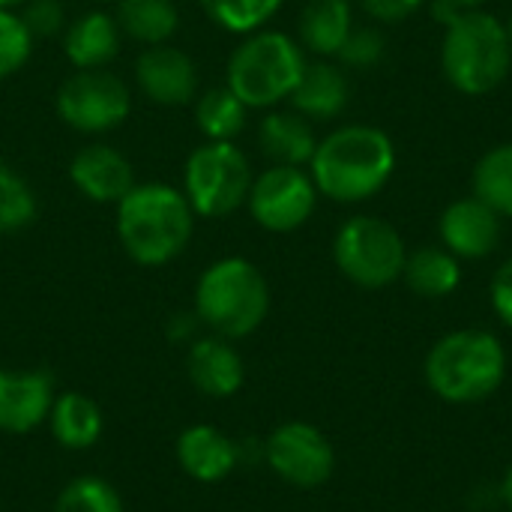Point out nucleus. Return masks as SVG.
<instances>
[{"instance_id": "obj_2", "label": "nucleus", "mask_w": 512, "mask_h": 512, "mask_svg": "<svg viewBox=\"0 0 512 512\" xmlns=\"http://www.w3.org/2000/svg\"><path fill=\"white\" fill-rule=\"evenodd\" d=\"M195 234V210L183 189L168 183H135L117 204V237L141 267L174 261Z\"/></svg>"}, {"instance_id": "obj_9", "label": "nucleus", "mask_w": 512, "mask_h": 512, "mask_svg": "<svg viewBox=\"0 0 512 512\" xmlns=\"http://www.w3.org/2000/svg\"><path fill=\"white\" fill-rule=\"evenodd\" d=\"M129 111V84L108 69H78L57 90L60 120L84 135H102L123 126Z\"/></svg>"}, {"instance_id": "obj_23", "label": "nucleus", "mask_w": 512, "mask_h": 512, "mask_svg": "<svg viewBox=\"0 0 512 512\" xmlns=\"http://www.w3.org/2000/svg\"><path fill=\"white\" fill-rule=\"evenodd\" d=\"M51 435L66 450H87L102 435V411L84 393H63L51 405Z\"/></svg>"}, {"instance_id": "obj_32", "label": "nucleus", "mask_w": 512, "mask_h": 512, "mask_svg": "<svg viewBox=\"0 0 512 512\" xmlns=\"http://www.w3.org/2000/svg\"><path fill=\"white\" fill-rule=\"evenodd\" d=\"M18 15L33 39L57 36L66 30V9L60 0H27Z\"/></svg>"}, {"instance_id": "obj_33", "label": "nucleus", "mask_w": 512, "mask_h": 512, "mask_svg": "<svg viewBox=\"0 0 512 512\" xmlns=\"http://www.w3.org/2000/svg\"><path fill=\"white\" fill-rule=\"evenodd\" d=\"M492 306H495L498 318L507 327H512V258H507L498 267V273L492 279Z\"/></svg>"}, {"instance_id": "obj_1", "label": "nucleus", "mask_w": 512, "mask_h": 512, "mask_svg": "<svg viewBox=\"0 0 512 512\" xmlns=\"http://www.w3.org/2000/svg\"><path fill=\"white\" fill-rule=\"evenodd\" d=\"M318 195L357 204L378 195L396 171V147L375 126H342L318 141L309 162Z\"/></svg>"}, {"instance_id": "obj_29", "label": "nucleus", "mask_w": 512, "mask_h": 512, "mask_svg": "<svg viewBox=\"0 0 512 512\" xmlns=\"http://www.w3.org/2000/svg\"><path fill=\"white\" fill-rule=\"evenodd\" d=\"M54 512H123V501L105 480L78 477L60 492Z\"/></svg>"}, {"instance_id": "obj_4", "label": "nucleus", "mask_w": 512, "mask_h": 512, "mask_svg": "<svg viewBox=\"0 0 512 512\" xmlns=\"http://www.w3.org/2000/svg\"><path fill=\"white\" fill-rule=\"evenodd\" d=\"M195 312L222 339L255 333L270 312L264 273L246 258H222L210 264L195 288Z\"/></svg>"}, {"instance_id": "obj_26", "label": "nucleus", "mask_w": 512, "mask_h": 512, "mask_svg": "<svg viewBox=\"0 0 512 512\" xmlns=\"http://www.w3.org/2000/svg\"><path fill=\"white\" fill-rule=\"evenodd\" d=\"M474 195L498 216H512V141L492 147L474 168Z\"/></svg>"}, {"instance_id": "obj_15", "label": "nucleus", "mask_w": 512, "mask_h": 512, "mask_svg": "<svg viewBox=\"0 0 512 512\" xmlns=\"http://www.w3.org/2000/svg\"><path fill=\"white\" fill-rule=\"evenodd\" d=\"M51 405L54 381L45 372H0V432H33L48 420Z\"/></svg>"}, {"instance_id": "obj_20", "label": "nucleus", "mask_w": 512, "mask_h": 512, "mask_svg": "<svg viewBox=\"0 0 512 512\" xmlns=\"http://www.w3.org/2000/svg\"><path fill=\"white\" fill-rule=\"evenodd\" d=\"M258 144H261V153L273 165L303 168L315 156L318 135H315L312 123L303 114H297V111H270L258 126Z\"/></svg>"}, {"instance_id": "obj_17", "label": "nucleus", "mask_w": 512, "mask_h": 512, "mask_svg": "<svg viewBox=\"0 0 512 512\" xmlns=\"http://www.w3.org/2000/svg\"><path fill=\"white\" fill-rule=\"evenodd\" d=\"M189 378L192 384L213 399H228L243 387L246 369L240 354L222 339V336H210V339H198L189 351L186 360Z\"/></svg>"}, {"instance_id": "obj_19", "label": "nucleus", "mask_w": 512, "mask_h": 512, "mask_svg": "<svg viewBox=\"0 0 512 512\" xmlns=\"http://www.w3.org/2000/svg\"><path fill=\"white\" fill-rule=\"evenodd\" d=\"M348 96L351 87L342 66L318 60V63H306L303 78L291 93V105L306 120H333L345 111Z\"/></svg>"}, {"instance_id": "obj_14", "label": "nucleus", "mask_w": 512, "mask_h": 512, "mask_svg": "<svg viewBox=\"0 0 512 512\" xmlns=\"http://www.w3.org/2000/svg\"><path fill=\"white\" fill-rule=\"evenodd\" d=\"M438 231L447 252H453L456 258L480 261L492 255L501 243V216L477 195L459 198L441 213Z\"/></svg>"}, {"instance_id": "obj_30", "label": "nucleus", "mask_w": 512, "mask_h": 512, "mask_svg": "<svg viewBox=\"0 0 512 512\" xmlns=\"http://www.w3.org/2000/svg\"><path fill=\"white\" fill-rule=\"evenodd\" d=\"M33 36L15 9H0V78L15 75L33 54Z\"/></svg>"}, {"instance_id": "obj_24", "label": "nucleus", "mask_w": 512, "mask_h": 512, "mask_svg": "<svg viewBox=\"0 0 512 512\" xmlns=\"http://www.w3.org/2000/svg\"><path fill=\"white\" fill-rule=\"evenodd\" d=\"M402 279L408 282V288L414 294L438 300V297H450L459 288L462 264L453 252L426 246V249H417L405 258Z\"/></svg>"}, {"instance_id": "obj_3", "label": "nucleus", "mask_w": 512, "mask_h": 512, "mask_svg": "<svg viewBox=\"0 0 512 512\" xmlns=\"http://www.w3.org/2000/svg\"><path fill=\"white\" fill-rule=\"evenodd\" d=\"M507 375V351L486 330H456L438 339L426 357L432 393L450 405H477L489 399Z\"/></svg>"}, {"instance_id": "obj_39", "label": "nucleus", "mask_w": 512, "mask_h": 512, "mask_svg": "<svg viewBox=\"0 0 512 512\" xmlns=\"http://www.w3.org/2000/svg\"><path fill=\"white\" fill-rule=\"evenodd\" d=\"M96 3H108V0H96Z\"/></svg>"}, {"instance_id": "obj_10", "label": "nucleus", "mask_w": 512, "mask_h": 512, "mask_svg": "<svg viewBox=\"0 0 512 512\" xmlns=\"http://www.w3.org/2000/svg\"><path fill=\"white\" fill-rule=\"evenodd\" d=\"M249 213L252 219L273 231V234H288L297 231L300 225L309 222L318 204V186L312 174L294 165H270L252 180L249 189Z\"/></svg>"}, {"instance_id": "obj_22", "label": "nucleus", "mask_w": 512, "mask_h": 512, "mask_svg": "<svg viewBox=\"0 0 512 512\" xmlns=\"http://www.w3.org/2000/svg\"><path fill=\"white\" fill-rule=\"evenodd\" d=\"M114 21L123 36L138 45H162L180 27V9L174 0H117Z\"/></svg>"}, {"instance_id": "obj_36", "label": "nucleus", "mask_w": 512, "mask_h": 512, "mask_svg": "<svg viewBox=\"0 0 512 512\" xmlns=\"http://www.w3.org/2000/svg\"><path fill=\"white\" fill-rule=\"evenodd\" d=\"M501 498H504V504H507V507H510V512H512V465L507 468L504 480H501Z\"/></svg>"}, {"instance_id": "obj_31", "label": "nucleus", "mask_w": 512, "mask_h": 512, "mask_svg": "<svg viewBox=\"0 0 512 512\" xmlns=\"http://www.w3.org/2000/svg\"><path fill=\"white\" fill-rule=\"evenodd\" d=\"M384 33L378 27H351L345 45L339 48V60L345 66H354V69H366V66H375L381 57H384Z\"/></svg>"}, {"instance_id": "obj_35", "label": "nucleus", "mask_w": 512, "mask_h": 512, "mask_svg": "<svg viewBox=\"0 0 512 512\" xmlns=\"http://www.w3.org/2000/svg\"><path fill=\"white\" fill-rule=\"evenodd\" d=\"M486 0H432V15L441 21V24H450L456 21L459 15L465 12H477Z\"/></svg>"}, {"instance_id": "obj_28", "label": "nucleus", "mask_w": 512, "mask_h": 512, "mask_svg": "<svg viewBox=\"0 0 512 512\" xmlns=\"http://www.w3.org/2000/svg\"><path fill=\"white\" fill-rule=\"evenodd\" d=\"M285 0H201L210 21L225 27L228 33H255L261 30Z\"/></svg>"}, {"instance_id": "obj_6", "label": "nucleus", "mask_w": 512, "mask_h": 512, "mask_svg": "<svg viewBox=\"0 0 512 512\" xmlns=\"http://www.w3.org/2000/svg\"><path fill=\"white\" fill-rule=\"evenodd\" d=\"M441 66L447 81L468 96L495 90L512 66V45L507 24L477 9L447 24L441 42Z\"/></svg>"}, {"instance_id": "obj_11", "label": "nucleus", "mask_w": 512, "mask_h": 512, "mask_svg": "<svg viewBox=\"0 0 512 512\" xmlns=\"http://www.w3.org/2000/svg\"><path fill=\"white\" fill-rule=\"evenodd\" d=\"M267 465L282 477L285 483L297 489H318L333 477L336 468V453L327 441V435L309 423L291 420L279 426L267 444Z\"/></svg>"}, {"instance_id": "obj_34", "label": "nucleus", "mask_w": 512, "mask_h": 512, "mask_svg": "<svg viewBox=\"0 0 512 512\" xmlns=\"http://www.w3.org/2000/svg\"><path fill=\"white\" fill-rule=\"evenodd\" d=\"M426 0H363V9L375 18V21H402L408 15H414Z\"/></svg>"}, {"instance_id": "obj_38", "label": "nucleus", "mask_w": 512, "mask_h": 512, "mask_svg": "<svg viewBox=\"0 0 512 512\" xmlns=\"http://www.w3.org/2000/svg\"><path fill=\"white\" fill-rule=\"evenodd\" d=\"M507 33H510V45H512V15H510V24H507Z\"/></svg>"}, {"instance_id": "obj_7", "label": "nucleus", "mask_w": 512, "mask_h": 512, "mask_svg": "<svg viewBox=\"0 0 512 512\" xmlns=\"http://www.w3.org/2000/svg\"><path fill=\"white\" fill-rule=\"evenodd\" d=\"M252 180V165L234 141H204L183 165V195L204 219H225L240 210Z\"/></svg>"}, {"instance_id": "obj_5", "label": "nucleus", "mask_w": 512, "mask_h": 512, "mask_svg": "<svg viewBox=\"0 0 512 512\" xmlns=\"http://www.w3.org/2000/svg\"><path fill=\"white\" fill-rule=\"evenodd\" d=\"M306 54L297 39L282 30H255L234 48L228 60V87L234 96L252 108H276L291 99L297 81L303 78Z\"/></svg>"}, {"instance_id": "obj_21", "label": "nucleus", "mask_w": 512, "mask_h": 512, "mask_svg": "<svg viewBox=\"0 0 512 512\" xmlns=\"http://www.w3.org/2000/svg\"><path fill=\"white\" fill-rule=\"evenodd\" d=\"M354 27L348 0H309L300 12V45L318 57H336Z\"/></svg>"}, {"instance_id": "obj_27", "label": "nucleus", "mask_w": 512, "mask_h": 512, "mask_svg": "<svg viewBox=\"0 0 512 512\" xmlns=\"http://www.w3.org/2000/svg\"><path fill=\"white\" fill-rule=\"evenodd\" d=\"M36 207L30 183L0 159V237L24 231L36 219Z\"/></svg>"}, {"instance_id": "obj_13", "label": "nucleus", "mask_w": 512, "mask_h": 512, "mask_svg": "<svg viewBox=\"0 0 512 512\" xmlns=\"http://www.w3.org/2000/svg\"><path fill=\"white\" fill-rule=\"evenodd\" d=\"M69 180L96 204H120L135 186L132 162L111 144H87L69 162Z\"/></svg>"}, {"instance_id": "obj_16", "label": "nucleus", "mask_w": 512, "mask_h": 512, "mask_svg": "<svg viewBox=\"0 0 512 512\" xmlns=\"http://www.w3.org/2000/svg\"><path fill=\"white\" fill-rule=\"evenodd\" d=\"M123 33L111 12L93 9L63 30V54L75 69H105L120 54Z\"/></svg>"}, {"instance_id": "obj_18", "label": "nucleus", "mask_w": 512, "mask_h": 512, "mask_svg": "<svg viewBox=\"0 0 512 512\" xmlns=\"http://www.w3.org/2000/svg\"><path fill=\"white\" fill-rule=\"evenodd\" d=\"M177 459L180 468L198 480V483H219L237 468V444L213 429V426H192L180 435L177 441Z\"/></svg>"}, {"instance_id": "obj_12", "label": "nucleus", "mask_w": 512, "mask_h": 512, "mask_svg": "<svg viewBox=\"0 0 512 512\" xmlns=\"http://www.w3.org/2000/svg\"><path fill=\"white\" fill-rule=\"evenodd\" d=\"M135 84L153 105L180 108L198 93V66L171 42L147 45L135 60Z\"/></svg>"}, {"instance_id": "obj_37", "label": "nucleus", "mask_w": 512, "mask_h": 512, "mask_svg": "<svg viewBox=\"0 0 512 512\" xmlns=\"http://www.w3.org/2000/svg\"><path fill=\"white\" fill-rule=\"evenodd\" d=\"M27 0H0V9H18V6H24Z\"/></svg>"}, {"instance_id": "obj_25", "label": "nucleus", "mask_w": 512, "mask_h": 512, "mask_svg": "<svg viewBox=\"0 0 512 512\" xmlns=\"http://www.w3.org/2000/svg\"><path fill=\"white\" fill-rule=\"evenodd\" d=\"M249 108L234 96V90L210 87L195 102V123L207 141H234L246 129Z\"/></svg>"}, {"instance_id": "obj_8", "label": "nucleus", "mask_w": 512, "mask_h": 512, "mask_svg": "<svg viewBox=\"0 0 512 512\" xmlns=\"http://www.w3.org/2000/svg\"><path fill=\"white\" fill-rule=\"evenodd\" d=\"M333 258L348 282L378 291L402 279L408 249L390 222L378 216H354L336 231Z\"/></svg>"}]
</instances>
